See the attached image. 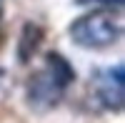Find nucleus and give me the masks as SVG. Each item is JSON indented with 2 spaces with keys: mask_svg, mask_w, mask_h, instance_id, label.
<instances>
[{
  "mask_svg": "<svg viewBox=\"0 0 125 123\" xmlns=\"http://www.w3.org/2000/svg\"><path fill=\"white\" fill-rule=\"evenodd\" d=\"M75 80V68L68 63L65 55L60 53H45L43 63H40L33 73H30L25 83V100L35 113H45V111L55 108L65 90Z\"/></svg>",
  "mask_w": 125,
  "mask_h": 123,
  "instance_id": "f257e3e1",
  "label": "nucleus"
},
{
  "mask_svg": "<svg viewBox=\"0 0 125 123\" xmlns=\"http://www.w3.org/2000/svg\"><path fill=\"white\" fill-rule=\"evenodd\" d=\"M70 40L85 50H103L123 38V20L113 8H98L93 13L75 18L68 28Z\"/></svg>",
  "mask_w": 125,
  "mask_h": 123,
  "instance_id": "f03ea898",
  "label": "nucleus"
},
{
  "mask_svg": "<svg viewBox=\"0 0 125 123\" xmlns=\"http://www.w3.org/2000/svg\"><path fill=\"white\" fill-rule=\"evenodd\" d=\"M93 93H95L98 103L108 111H123L125 100V68L123 63H115L110 68H103L93 78Z\"/></svg>",
  "mask_w": 125,
  "mask_h": 123,
  "instance_id": "7ed1b4c3",
  "label": "nucleus"
},
{
  "mask_svg": "<svg viewBox=\"0 0 125 123\" xmlns=\"http://www.w3.org/2000/svg\"><path fill=\"white\" fill-rule=\"evenodd\" d=\"M0 20H3V3H0Z\"/></svg>",
  "mask_w": 125,
  "mask_h": 123,
  "instance_id": "20e7f679",
  "label": "nucleus"
}]
</instances>
